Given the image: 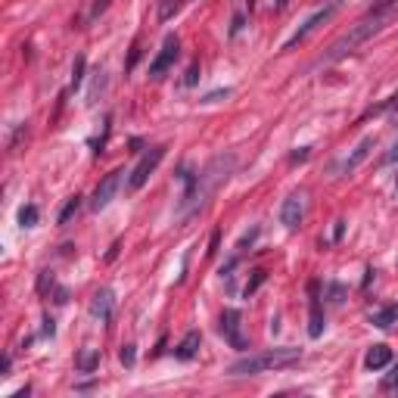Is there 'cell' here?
Listing matches in <instances>:
<instances>
[{"label":"cell","instance_id":"obj_13","mask_svg":"<svg viewBox=\"0 0 398 398\" xmlns=\"http://www.w3.org/2000/svg\"><path fill=\"white\" fill-rule=\"evenodd\" d=\"M392 361V349H389L386 343H380V345H371L364 354V367L367 371H383V367Z\"/></svg>","mask_w":398,"mask_h":398},{"label":"cell","instance_id":"obj_2","mask_svg":"<svg viewBox=\"0 0 398 398\" xmlns=\"http://www.w3.org/2000/svg\"><path fill=\"white\" fill-rule=\"evenodd\" d=\"M230 168H234V156H218V159H212L208 162V168L202 171V175L193 180V187L184 193V206L190 208V215H197V212H202V206L208 202V197H212L215 190L227 180V175H230Z\"/></svg>","mask_w":398,"mask_h":398},{"label":"cell","instance_id":"obj_12","mask_svg":"<svg viewBox=\"0 0 398 398\" xmlns=\"http://www.w3.org/2000/svg\"><path fill=\"white\" fill-rule=\"evenodd\" d=\"M91 314L97 317V321H110L112 317V289H100V293H93L91 299Z\"/></svg>","mask_w":398,"mask_h":398},{"label":"cell","instance_id":"obj_11","mask_svg":"<svg viewBox=\"0 0 398 398\" xmlns=\"http://www.w3.org/2000/svg\"><path fill=\"white\" fill-rule=\"evenodd\" d=\"M311 299H308V308H311V321H308V336L317 339L324 333V314H321V296H317V284L308 286Z\"/></svg>","mask_w":398,"mask_h":398},{"label":"cell","instance_id":"obj_18","mask_svg":"<svg viewBox=\"0 0 398 398\" xmlns=\"http://www.w3.org/2000/svg\"><path fill=\"white\" fill-rule=\"evenodd\" d=\"M265 280H267V271H262V267H258V271H252V280H249V284H246V289H243L246 299H249V296H256V289L262 286Z\"/></svg>","mask_w":398,"mask_h":398},{"label":"cell","instance_id":"obj_28","mask_svg":"<svg viewBox=\"0 0 398 398\" xmlns=\"http://www.w3.org/2000/svg\"><path fill=\"white\" fill-rule=\"evenodd\" d=\"M386 386H398V364L392 367V373L386 376Z\"/></svg>","mask_w":398,"mask_h":398},{"label":"cell","instance_id":"obj_10","mask_svg":"<svg viewBox=\"0 0 398 398\" xmlns=\"http://www.w3.org/2000/svg\"><path fill=\"white\" fill-rule=\"evenodd\" d=\"M373 147H376V137H373V134H367L364 140H361L358 147L352 150V156L345 159V162H343V168H339V171H343V175H352V171H358V165L364 162L367 156H371V150H373Z\"/></svg>","mask_w":398,"mask_h":398},{"label":"cell","instance_id":"obj_14","mask_svg":"<svg viewBox=\"0 0 398 398\" xmlns=\"http://www.w3.org/2000/svg\"><path fill=\"white\" fill-rule=\"evenodd\" d=\"M199 345H202V333L199 330H190L184 339H180L178 349H175V358L178 361H193L199 354Z\"/></svg>","mask_w":398,"mask_h":398},{"label":"cell","instance_id":"obj_23","mask_svg":"<svg viewBox=\"0 0 398 398\" xmlns=\"http://www.w3.org/2000/svg\"><path fill=\"white\" fill-rule=\"evenodd\" d=\"M224 97H230V88H224V91H212V93H206V97H202V103H218V100H224Z\"/></svg>","mask_w":398,"mask_h":398},{"label":"cell","instance_id":"obj_22","mask_svg":"<svg viewBox=\"0 0 398 398\" xmlns=\"http://www.w3.org/2000/svg\"><path fill=\"white\" fill-rule=\"evenodd\" d=\"M119 358H121V364H125V367H134V361H137V352H134V345H121Z\"/></svg>","mask_w":398,"mask_h":398},{"label":"cell","instance_id":"obj_8","mask_svg":"<svg viewBox=\"0 0 398 398\" xmlns=\"http://www.w3.org/2000/svg\"><path fill=\"white\" fill-rule=\"evenodd\" d=\"M119 184H121V171L115 168V171H110L103 180L97 184V190H93V199H91V208L93 212H103L106 206L115 199V193H119Z\"/></svg>","mask_w":398,"mask_h":398},{"label":"cell","instance_id":"obj_4","mask_svg":"<svg viewBox=\"0 0 398 398\" xmlns=\"http://www.w3.org/2000/svg\"><path fill=\"white\" fill-rule=\"evenodd\" d=\"M339 6H343V0H330L327 6H321V10H317V13H311V16L305 19V22L299 25V32H296L293 38H289L286 44H284V50H296V47L302 44V41L308 38L311 32H314V28H321L324 22H330V19H333V16H336V13H339Z\"/></svg>","mask_w":398,"mask_h":398},{"label":"cell","instance_id":"obj_17","mask_svg":"<svg viewBox=\"0 0 398 398\" xmlns=\"http://www.w3.org/2000/svg\"><path fill=\"white\" fill-rule=\"evenodd\" d=\"M78 212H81V197H72L66 206H62V212H60V218H56V224H60V227H66V224L75 218Z\"/></svg>","mask_w":398,"mask_h":398},{"label":"cell","instance_id":"obj_5","mask_svg":"<svg viewBox=\"0 0 398 398\" xmlns=\"http://www.w3.org/2000/svg\"><path fill=\"white\" fill-rule=\"evenodd\" d=\"M162 159H165V147H150L147 153L140 156V162H137L134 168H131V178H128V187H131V190H140V187L150 180V175H153V171L159 168V165H162Z\"/></svg>","mask_w":398,"mask_h":398},{"label":"cell","instance_id":"obj_9","mask_svg":"<svg viewBox=\"0 0 398 398\" xmlns=\"http://www.w3.org/2000/svg\"><path fill=\"white\" fill-rule=\"evenodd\" d=\"M302 218H305V193H293L280 206V221H284L286 230H296L302 224Z\"/></svg>","mask_w":398,"mask_h":398},{"label":"cell","instance_id":"obj_25","mask_svg":"<svg viewBox=\"0 0 398 398\" xmlns=\"http://www.w3.org/2000/svg\"><path fill=\"white\" fill-rule=\"evenodd\" d=\"M197 78H199V66H190V69H187L184 84H187V88H193V84H197Z\"/></svg>","mask_w":398,"mask_h":398},{"label":"cell","instance_id":"obj_19","mask_svg":"<svg viewBox=\"0 0 398 398\" xmlns=\"http://www.w3.org/2000/svg\"><path fill=\"white\" fill-rule=\"evenodd\" d=\"M19 224H22V227H34V224H38V206L19 208Z\"/></svg>","mask_w":398,"mask_h":398},{"label":"cell","instance_id":"obj_30","mask_svg":"<svg viewBox=\"0 0 398 398\" xmlns=\"http://www.w3.org/2000/svg\"><path fill=\"white\" fill-rule=\"evenodd\" d=\"M44 333L47 336H53V321H50V317H44Z\"/></svg>","mask_w":398,"mask_h":398},{"label":"cell","instance_id":"obj_16","mask_svg":"<svg viewBox=\"0 0 398 398\" xmlns=\"http://www.w3.org/2000/svg\"><path fill=\"white\" fill-rule=\"evenodd\" d=\"M97 364H100V349H84L81 354H78V361H75V367L81 373H91Z\"/></svg>","mask_w":398,"mask_h":398},{"label":"cell","instance_id":"obj_24","mask_svg":"<svg viewBox=\"0 0 398 398\" xmlns=\"http://www.w3.org/2000/svg\"><path fill=\"white\" fill-rule=\"evenodd\" d=\"M256 237H258V227H252L249 234H243V240L237 243V249H246V246H252V240H256Z\"/></svg>","mask_w":398,"mask_h":398},{"label":"cell","instance_id":"obj_15","mask_svg":"<svg viewBox=\"0 0 398 398\" xmlns=\"http://www.w3.org/2000/svg\"><path fill=\"white\" fill-rule=\"evenodd\" d=\"M371 324H373V327H380V330H392L395 324H398V305H386V308L373 311Z\"/></svg>","mask_w":398,"mask_h":398},{"label":"cell","instance_id":"obj_7","mask_svg":"<svg viewBox=\"0 0 398 398\" xmlns=\"http://www.w3.org/2000/svg\"><path fill=\"white\" fill-rule=\"evenodd\" d=\"M178 53H180V41L175 34H168V38L162 41V50L156 53V60L150 62V78H153V81H162V78L168 75V69L178 62Z\"/></svg>","mask_w":398,"mask_h":398},{"label":"cell","instance_id":"obj_26","mask_svg":"<svg viewBox=\"0 0 398 398\" xmlns=\"http://www.w3.org/2000/svg\"><path fill=\"white\" fill-rule=\"evenodd\" d=\"M110 6V0H93V6H91V16H100V13Z\"/></svg>","mask_w":398,"mask_h":398},{"label":"cell","instance_id":"obj_21","mask_svg":"<svg viewBox=\"0 0 398 398\" xmlns=\"http://www.w3.org/2000/svg\"><path fill=\"white\" fill-rule=\"evenodd\" d=\"M81 75H84V56L75 60V72H72V91L81 88Z\"/></svg>","mask_w":398,"mask_h":398},{"label":"cell","instance_id":"obj_20","mask_svg":"<svg viewBox=\"0 0 398 398\" xmlns=\"http://www.w3.org/2000/svg\"><path fill=\"white\" fill-rule=\"evenodd\" d=\"M373 112H389V119H392V125H398V97L386 100V103H383V106H376Z\"/></svg>","mask_w":398,"mask_h":398},{"label":"cell","instance_id":"obj_6","mask_svg":"<svg viewBox=\"0 0 398 398\" xmlns=\"http://www.w3.org/2000/svg\"><path fill=\"white\" fill-rule=\"evenodd\" d=\"M218 327H221V336L227 339L237 352L249 349V339L243 336V314L237 308H224L221 311V324H218Z\"/></svg>","mask_w":398,"mask_h":398},{"label":"cell","instance_id":"obj_3","mask_svg":"<svg viewBox=\"0 0 398 398\" xmlns=\"http://www.w3.org/2000/svg\"><path fill=\"white\" fill-rule=\"evenodd\" d=\"M296 361H302V349H293V345H284V349H267L258 354H249V358H240L227 367L230 376H258L267 371H284V367H293Z\"/></svg>","mask_w":398,"mask_h":398},{"label":"cell","instance_id":"obj_31","mask_svg":"<svg viewBox=\"0 0 398 398\" xmlns=\"http://www.w3.org/2000/svg\"><path fill=\"white\" fill-rule=\"evenodd\" d=\"M386 162H389V165H392V162H398V143H395V150H392V153L386 156Z\"/></svg>","mask_w":398,"mask_h":398},{"label":"cell","instance_id":"obj_1","mask_svg":"<svg viewBox=\"0 0 398 398\" xmlns=\"http://www.w3.org/2000/svg\"><path fill=\"white\" fill-rule=\"evenodd\" d=\"M395 16H398V4H395V0H386L383 6H376L371 16H364L358 25L352 28L349 34H345V38H339L336 44L330 47V53L324 56V62H336V60H343V56H345V53H352L354 47H361L364 41H371L373 34H380L383 28L392 22Z\"/></svg>","mask_w":398,"mask_h":398},{"label":"cell","instance_id":"obj_29","mask_svg":"<svg viewBox=\"0 0 398 398\" xmlns=\"http://www.w3.org/2000/svg\"><path fill=\"white\" fill-rule=\"evenodd\" d=\"M215 252H218V230L212 234V243H208V256H215Z\"/></svg>","mask_w":398,"mask_h":398},{"label":"cell","instance_id":"obj_27","mask_svg":"<svg viewBox=\"0 0 398 398\" xmlns=\"http://www.w3.org/2000/svg\"><path fill=\"white\" fill-rule=\"evenodd\" d=\"M53 302H56V305H66V302H69V289H62V286L56 289V299Z\"/></svg>","mask_w":398,"mask_h":398}]
</instances>
